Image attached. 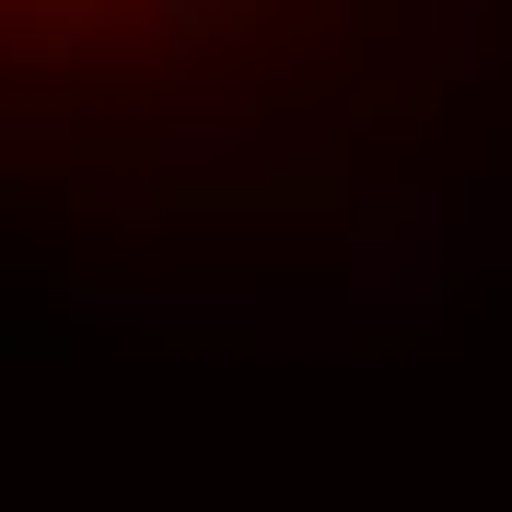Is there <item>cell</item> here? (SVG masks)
<instances>
[{
    "instance_id": "cell-1",
    "label": "cell",
    "mask_w": 512,
    "mask_h": 512,
    "mask_svg": "<svg viewBox=\"0 0 512 512\" xmlns=\"http://www.w3.org/2000/svg\"><path fill=\"white\" fill-rule=\"evenodd\" d=\"M12 12H117V0H12Z\"/></svg>"
}]
</instances>
